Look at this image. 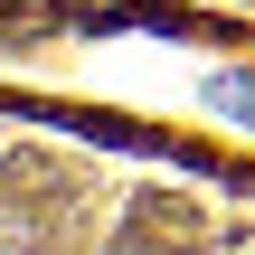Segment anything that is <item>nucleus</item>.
<instances>
[{"label":"nucleus","instance_id":"nucleus-1","mask_svg":"<svg viewBox=\"0 0 255 255\" xmlns=\"http://www.w3.org/2000/svg\"><path fill=\"white\" fill-rule=\"evenodd\" d=\"M218 104H227V114H255V76H227V85H218Z\"/></svg>","mask_w":255,"mask_h":255}]
</instances>
